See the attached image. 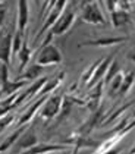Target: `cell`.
Returning a JSON list of instances; mask_svg holds the SVG:
<instances>
[{
  "instance_id": "1",
  "label": "cell",
  "mask_w": 135,
  "mask_h": 154,
  "mask_svg": "<svg viewBox=\"0 0 135 154\" xmlns=\"http://www.w3.org/2000/svg\"><path fill=\"white\" fill-rule=\"evenodd\" d=\"M81 21L90 25H97V26L106 25V18L98 6L97 0H84L82 11H81Z\"/></svg>"
},
{
  "instance_id": "2",
  "label": "cell",
  "mask_w": 135,
  "mask_h": 154,
  "mask_svg": "<svg viewBox=\"0 0 135 154\" xmlns=\"http://www.w3.org/2000/svg\"><path fill=\"white\" fill-rule=\"evenodd\" d=\"M63 57H62L60 50L56 47L54 44H47L44 47L38 48L35 63L40 66H54V65H60Z\"/></svg>"
},
{
  "instance_id": "3",
  "label": "cell",
  "mask_w": 135,
  "mask_h": 154,
  "mask_svg": "<svg viewBox=\"0 0 135 154\" xmlns=\"http://www.w3.org/2000/svg\"><path fill=\"white\" fill-rule=\"evenodd\" d=\"M62 103H63V94H53L47 97V100L44 101V104L41 107L40 116L44 122H49L51 119H54L62 109Z\"/></svg>"
},
{
  "instance_id": "4",
  "label": "cell",
  "mask_w": 135,
  "mask_h": 154,
  "mask_svg": "<svg viewBox=\"0 0 135 154\" xmlns=\"http://www.w3.org/2000/svg\"><path fill=\"white\" fill-rule=\"evenodd\" d=\"M66 6H68V0H57V2H56V5H54L49 11V13H47V19H46V22L43 24V26L40 28L35 40H38L47 29H50L53 25L56 24V21H57L62 15H63V12L66 11Z\"/></svg>"
},
{
  "instance_id": "5",
  "label": "cell",
  "mask_w": 135,
  "mask_h": 154,
  "mask_svg": "<svg viewBox=\"0 0 135 154\" xmlns=\"http://www.w3.org/2000/svg\"><path fill=\"white\" fill-rule=\"evenodd\" d=\"M75 19H76V13H75L74 9L65 11L63 15L56 21V24L50 28V32H51L53 35H59V37L63 35V34H66V32L72 28V25L75 24Z\"/></svg>"
},
{
  "instance_id": "6",
  "label": "cell",
  "mask_w": 135,
  "mask_h": 154,
  "mask_svg": "<svg viewBox=\"0 0 135 154\" xmlns=\"http://www.w3.org/2000/svg\"><path fill=\"white\" fill-rule=\"evenodd\" d=\"M128 41V37H98L96 40H87L79 43V47H100V48H107V47H115Z\"/></svg>"
},
{
  "instance_id": "7",
  "label": "cell",
  "mask_w": 135,
  "mask_h": 154,
  "mask_svg": "<svg viewBox=\"0 0 135 154\" xmlns=\"http://www.w3.org/2000/svg\"><path fill=\"white\" fill-rule=\"evenodd\" d=\"M12 40L13 34L11 31H6L0 35V63L11 65L12 59Z\"/></svg>"
},
{
  "instance_id": "8",
  "label": "cell",
  "mask_w": 135,
  "mask_h": 154,
  "mask_svg": "<svg viewBox=\"0 0 135 154\" xmlns=\"http://www.w3.org/2000/svg\"><path fill=\"white\" fill-rule=\"evenodd\" d=\"M115 56H116V53H110L107 57H103L101 63L98 65V68L96 69V72H94L93 78L90 79V82L87 84V88H88V90H91V88H93V87H96L100 81H103V79H104L106 72H107V69H109V66L112 65V62H113V59H115Z\"/></svg>"
},
{
  "instance_id": "9",
  "label": "cell",
  "mask_w": 135,
  "mask_h": 154,
  "mask_svg": "<svg viewBox=\"0 0 135 154\" xmlns=\"http://www.w3.org/2000/svg\"><path fill=\"white\" fill-rule=\"evenodd\" d=\"M103 88H104V82H103V81H100L96 87H93V88H91L93 91L87 95V100L84 101V104H85L87 109H88L91 113H93V112H96L97 109H100V107H101Z\"/></svg>"
},
{
  "instance_id": "10",
  "label": "cell",
  "mask_w": 135,
  "mask_h": 154,
  "mask_svg": "<svg viewBox=\"0 0 135 154\" xmlns=\"http://www.w3.org/2000/svg\"><path fill=\"white\" fill-rule=\"evenodd\" d=\"M60 151H71V147L65 144H37L35 147L24 151V154H51Z\"/></svg>"
},
{
  "instance_id": "11",
  "label": "cell",
  "mask_w": 135,
  "mask_h": 154,
  "mask_svg": "<svg viewBox=\"0 0 135 154\" xmlns=\"http://www.w3.org/2000/svg\"><path fill=\"white\" fill-rule=\"evenodd\" d=\"M46 100H47V95H43V97L35 98V100H34V103L28 107V109H26V112L22 113V116L19 118V120H18V126H24V125H26L28 122H31L32 119L35 118L37 112L43 107V104H44V101H46Z\"/></svg>"
},
{
  "instance_id": "12",
  "label": "cell",
  "mask_w": 135,
  "mask_h": 154,
  "mask_svg": "<svg viewBox=\"0 0 135 154\" xmlns=\"http://www.w3.org/2000/svg\"><path fill=\"white\" fill-rule=\"evenodd\" d=\"M29 19V6L26 0H18V18H16V29L24 34Z\"/></svg>"
},
{
  "instance_id": "13",
  "label": "cell",
  "mask_w": 135,
  "mask_h": 154,
  "mask_svg": "<svg viewBox=\"0 0 135 154\" xmlns=\"http://www.w3.org/2000/svg\"><path fill=\"white\" fill-rule=\"evenodd\" d=\"M63 79H65V72H60V75H57V76H54L53 79H50V81H47V82L43 85V88L40 90V93L37 94V97L35 98H38V97H43V95H49L51 94L57 87H60L62 82H63Z\"/></svg>"
},
{
  "instance_id": "14",
  "label": "cell",
  "mask_w": 135,
  "mask_h": 154,
  "mask_svg": "<svg viewBox=\"0 0 135 154\" xmlns=\"http://www.w3.org/2000/svg\"><path fill=\"white\" fill-rule=\"evenodd\" d=\"M31 57H32V50H31L29 46H28V40L24 38L22 47H21L19 51H18V59H19V69H18V72H19V73L24 72L25 66L28 65V62L31 60Z\"/></svg>"
},
{
  "instance_id": "15",
  "label": "cell",
  "mask_w": 135,
  "mask_h": 154,
  "mask_svg": "<svg viewBox=\"0 0 135 154\" xmlns=\"http://www.w3.org/2000/svg\"><path fill=\"white\" fill-rule=\"evenodd\" d=\"M24 131H25V125L24 126H19L18 129L15 131L13 134H11L6 140H3V141L0 142V154L2 153H5V151H8L11 147H12L13 144H16L18 142V140L21 138V135L24 134Z\"/></svg>"
},
{
  "instance_id": "16",
  "label": "cell",
  "mask_w": 135,
  "mask_h": 154,
  "mask_svg": "<svg viewBox=\"0 0 135 154\" xmlns=\"http://www.w3.org/2000/svg\"><path fill=\"white\" fill-rule=\"evenodd\" d=\"M37 144H38L37 135L28 131L24 137L21 135V138L18 140V148H19V150H24V151H26V150H29V148L35 147Z\"/></svg>"
},
{
  "instance_id": "17",
  "label": "cell",
  "mask_w": 135,
  "mask_h": 154,
  "mask_svg": "<svg viewBox=\"0 0 135 154\" xmlns=\"http://www.w3.org/2000/svg\"><path fill=\"white\" fill-rule=\"evenodd\" d=\"M135 84V71H129L128 73H123V81H122V85L118 91V94L121 97H125L131 91V88L134 87Z\"/></svg>"
},
{
  "instance_id": "18",
  "label": "cell",
  "mask_w": 135,
  "mask_h": 154,
  "mask_svg": "<svg viewBox=\"0 0 135 154\" xmlns=\"http://www.w3.org/2000/svg\"><path fill=\"white\" fill-rule=\"evenodd\" d=\"M110 19H112V25L118 28V26H122V25L128 24L131 21V15H129V12L116 9L115 12L110 13Z\"/></svg>"
},
{
  "instance_id": "19",
  "label": "cell",
  "mask_w": 135,
  "mask_h": 154,
  "mask_svg": "<svg viewBox=\"0 0 135 154\" xmlns=\"http://www.w3.org/2000/svg\"><path fill=\"white\" fill-rule=\"evenodd\" d=\"M43 72V66H40V65H32V66H29L26 71H24L22 73H19V76H18V79L19 81H25V82H29V81H32V79H35L38 75Z\"/></svg>"
},
{
  "instance_id": "20",
  "label": "cell",
  "mask_w": 135,
  "mask_h": 154,
  "mask_svg": "<svg viewBox=\"0 0 135 154\" xmlns=\"http://www.w3.org/2000/svg\"><path fill=\"white\" fill-rule=\"evenodd\" d=\"M101 60H103V57L101 59H98V60H96L94 63H91L88 68H87L85 71H84V73H82V76H81V84H84L87 87V84L90 82V79L93 78V75H94V72H96V69L98 68V65L101 63Z\"/></svg>"
},
{
  "instance_id": "21",
  "label": "cell",
  "mask_w": 135,
  "mask_h": 154,
  "mask_svg": "<svg viewBox=\"0 0 135 154\" xmlns=\"http://www.w3.org/2000/svg\"><path fill=\"white\" fill-rule=\"evenodd\" d=\"M122 81H123V72H119L110 82H109V91H107V94L110 95V97L118 94V91H119V88H121V85H122Z\"/></svg>"
},
{
  "instance_id": "22",
  "label": "cell",
  "mask_w": 135,
  "mask_h": 154,
  "mask_svg": "<svg viewBox=\"0 0 135 154\" xmlns=\"http://www.w3.org/2000/svg\"><path fill=\"white\" fill-rule=\"evenodd\" d=\"M24 34L22 32H19L18 29H16V32L13 34V40H12V57L15 54H18V51L21 50L22 47V43H24Z\"/></svg>"
},
{
  "instance_id": "23",
  "label": "cell",
  "mask_w": 135,
  "mask_h": 154,
  "mask_svg": "<svg viewBox=\"0 0 135 154\" xmlns=\"http://www.w3.org/2000/svg\"><path fill=\"white\" fill-rule=\"evenodd\" d=\"M119 73V63H118V60H113L112 62V65L109 66V69L106 72V76H104V79H103V82L104 84H109Z\"/></svg>"
},
{
  "instance_id": "24",
  "label": "cell",
  "mask_w": 135,
  "mask_h": 154,
  "mask_svg": "<svg viewBox=\"0 0 135 154\" xmlns=\"http://www.w3.org/2000/svg\"><path fill=\"white\" fill-rule=\"evenodd\" d=\"M9 81V66L5 65V63H0V90L5 88Z\"/></svg>"
},
{
  "instance_id": "25",
  "label": "cell",
  "mask_w": 135,
  "mask_h": 154,
  "mask_svg": "<svg viewBox=\"0 0 135 154\" xmlns=\"http://www.w3.org/2000/svg\"><path fill=\"white\" fill-rule=\"evenodd\" d=\"M13 119H16V116L12 115V113H8L3 118H0V132H3L11 123H13Z\"/></svg>"
},
{
  "instance_id": "26",
  "label": "cell",
  "mask_w": 135,
  "mask_h": 154,
  "mask_svg": "<svg viewBox=\"0 0 135 154\" xmlns=\"http://www.w3.org/2000/svg\"><path fill=\"white\" fill-rule=\"evenodd\" d=\"M131 6H132V0H119L118 2V8L125 12H129Z\"/></svg>"
},
{
  "instance_id": "27",
  "label": "cell",
  "mask_w": 135,
  "mask_h": 154,
  "mask_svg": "<svg viewBox=\"0 0 135 154\" xmlns=\"http://www.w3.org/2000/svg\"><path fill=\"white\" fill-rule=\"evenodd\" d=\"M104 2H106V8H107V11H109V12H115V11H116V9H119V8H118V2H119V0H104Z\"/></svg>"
},
{
  "instance_id": "28",
  "label": "cell",
  "mask_w": 135,
  "mask_h": 154,
  "mask_svg": "<svg viewBox=\"0 0 135 154\" xmlns=\"http://www.w3.org/2000/svg\"><path fill=\"white\" fill-rule=\"evenodd\" d=\"M121 151H122V147H115V148H112V150H109V151H106L103 154H119Z\"/></svg>"
},
{
  "instance_id": "29",
  "label": "cell",
  "mask_w": 135,
  "mask_h": 154,
  "mask_svg": "<svg viewBox=\"0 0 135 154\" xmlns=\"http://www.w3.org/2000/svg\"><path fill=\"white\" fill-rule=\"evenodd\" d=\"M5 18H6V9H0V29H2V25L5 22Z\"/></svg>"
},
{
  "instance_id": "30",
  "label": "cell",
  "mask_w": 135,
  "mask_h": 154,
  "mask_svg": "<svg viewBox=\"0 0 135 154\" xmlns=\"http://www.w3.org/2000/svg\"><path fill=\"white\" fill-rule=\"evenodd\" d=\"M128 59L132 60V62L135 63V53H131V54H128Z\"/></svg>"
},
{
  "instance_id": "31",
  "label": "cell",
  "mask_w": 135,
  "mask_h": 154,
  "mask_svg": "<svg viewBox=\"0 0 135 154\" xmlns=\"http://www.w3.org/2000/svg\"><path fill=\"white\" fill-rule=\"evenodd\" d=\"M71 151H60V153H51V154H69Z\"/></svg>"
},
{
  "instance_id": "32",
  "label": "cell",
  "mask_w": 135,
  "mask_h": 154,
  "mask_svg": "<svg viewBox=\"0 0 135 154\" xmlns=\"http://www.w3.org/2000/svg\"><path fill=\"white\" fill-rule=\"evenodd\" d=\"M69 154H79V151H78V150H75V148H74V150H72V151H71Z\"/></svg>"
},
{
  "instance_id": "33",
  "label": "cell",
  "mask_w": 135,
  "mask_h": 154,
  "mask_svg": "<svg viewBox=\"0 0 135 154\" xmlns=\"http://www.w3.org/2000/svg\"><path fill=\"white\" fill-rule=\"evenodd\" d=\"M129 154H135V145H134V148H132V150L129 151Z\"/></svg>"
},
{
  "instance_id": "34",
  "label": "cell",
  "mask_w": 135,
  "mask_h": 154,
  "mask_svg": "<svg viewBox=\"0 0 135 154\" xmlns=\"http://www.w3.org/2000/svg\"><path fill=\"white\" fill-rule=\"evenodd\" d=\"M35 3H40V0H35Z\"/></svg>"
},
{
  "instance_id": "35",
  "label": "cell",
  "mask_w": 135,
  "mask_h": 154,
  "mask_svg": "<svg viewBox=\"0 0 135 154\" xmlns=\"http://www.w3.org/2000/svg\"><path fill=\"white\" fill-rule=\"evenodd\" d=\"M134 24H135V19H134Z\"/></svg>"
},
{
  "instance_id": "36",
  "label": "cell",
  "mask_w": 135,
  "mask_h": 154,
  "mask_svg": "<svg viewBox=\"0 0 135 154\" xmlns=\"http://www.w3.org/2000/svg\"><path fill=\"white\" fill-rule=\"evenodd\" d=\"M0 2H2V0H0Z\"/></svg>"
}]
</instances>
